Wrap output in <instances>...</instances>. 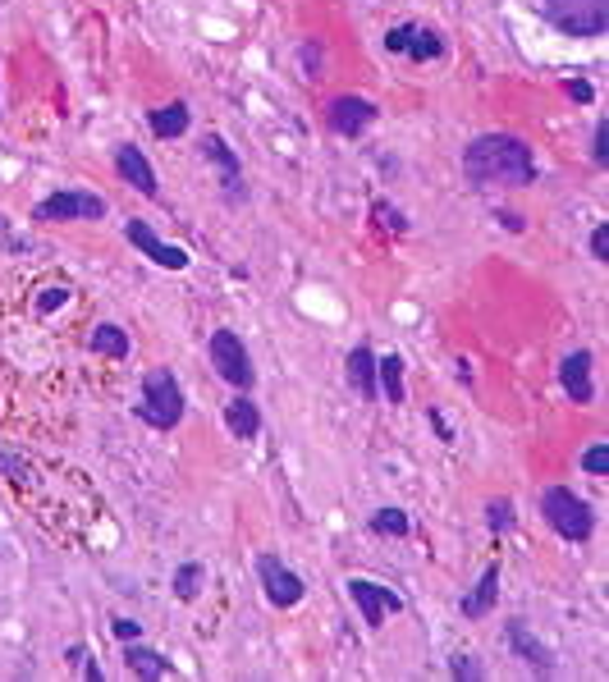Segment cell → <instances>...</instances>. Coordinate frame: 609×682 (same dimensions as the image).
Returning a JSON list of instances; mask_svg holds the SVG:
<instances>
[{
    "mask_svg": "<svg viewBox=\"0 0 609 682\" xmlns=\"http://www.w3.org/2000/svg\"><path fill=\"white\" fill-rule=\"evenodd\" d=\"M559 385H564V394L573 403H591L596 399V385H591V353L587 348H577V353H568L564 367H559Z\"/></svg>",
    "mask_w": 609,
    "mask_h": 682,
    "instance_id": "obj_13",
    "label": "cell"
},
{
    "mask_svg": "<svg viewBox=\"0 0 609 682\" xmlns=\"http://www.w3.org/2000/svg\"><path fill=\"white\" fill-rule=\"evenodd\" d=\"M541 14H545V23L559 28L564 37H600L609 28L605 0H545Z\"/></svg>",
    "mask_w": 609,
    "mask_h": 682,
    "instance_id": "obj_4",
    "label": "cell"
},
{
    "mask_svg": "<svg viewBox=\"0 0 609 682\" xmlns=\"http://www.w3.org/2000/svg\"><path fill=\"white\" fill-rule=\"evenodd\" d=\"M541 518L573 545L591 541V531H596V513H591V504L587 499H577V490H568V486H545L541 490Z\"/></svg>",
    "mask_w": 609,
    "mask_h": 682,
    "instance_id": "obj_3",
    "label": "cell"
},
{
    "mask_svg": "<svg viewBox=\"0 0 609 682\" xmlns=\"http://www.w3.org/2000/svg\"><path fill=\"white\" fill-rule=\"evenodd\" d=\"M202 582H207V568H202V563H179V568H174V596L179 600H197L202 596Z\"/></svg>",
    "mask_w": 609,
    "mask_h": 682,
    "instance_id": "obj_22",
    "label": "cell"
},
{
    "mask_svg": "<svg viewBox=\"0 0 609 682\" xmlns=\"http://www.w3.org/2000/svg\"><path fill=\"white\" fill-rule=\"evenodd\" d=\"M124 664H129V673H138V678H147V682L174 678V664L165 660V655H156V650L142 646V637L129 641V650H124Z\"/></svg>",
    "mask_w": 609,
    "mask_h": 682,
    "instance_id": "obj_18",
    "label": "cell"
},
{
    "mask_svg": "<svg viewBox=\"0 0 609 682\" xmlns=\"http://www.w3.org/2000/svg\"><path fill=\"white\" fill-rule=\"evenodd\" d=\"M348 600L358 605L362 623H367L371 632L385 628V614H399V609H403V596H399V591H394V586L371 582V577H353V582H348Z\"/></svg>",
    "mask_w": 609,
    "mask_h": 682,
    "instance_id": "obj_6",
    "label": "cell"
},
{
    "mask_svg": "<svg viewBox=\"0 0 609 682\" xmlns=\"http://www.w3.org/2000/svg\"><path fill=\"white\" fill-rule=\"evenodd\" d=\"M495 600H500V563H490L486 573H481V582L472 586V596H463V618H486L490 609H495Z\"/></svg>",
    "mask_w": 609,
    "mask_h": 682,
    "instance_id": "obj_17",
    "label": "cell"
},
{
    "mask_svg": "<svg viewBox=\"0 0 609 682\" xmlns=\"http://www.w3.org/2000/svg\"><path fill=\"white\" fill-rule=\"evenodd\" d=\"M124 234H129L133 248L147 252L156 266H165V271H188V252L179 248V243H161V239H156V229L147 225V220H129V225H124Z\"/></svg>",
    "mask_w": 609,
    "mask_h": 682,
    "instance_id": "obj_10",
    "label": "cell"
},
{
    "mask_svg": "<svg viewBox=\"0 0 609 682\" xmlns=\"http://www.w3.org/2000/svg\"><path fill=\"white\" fill-rule=\"evenodd\" d=\"M326 124L339 138H362V133L376 124V106L367 97H335L326 110Z\"/></svg>",
    "mask_w": 609,
    "mask_h": 682,
    "instance_id": "obj_9",
    "label": "cell"
},
{
    "mask_svg": "<svg viewBox=\"0 0 609 682\" xmlns=\"http://www.w3.org/2000/svg\"><path fill=\"white\" fill-rule=\"evenodd\" d=\"M577 467H582L587 477H609V444L596 440L591 449H582V454H577Z\"/></svg>",
    "mask_w": 609,
    "mask_h": 682,
    "instance_id": "obj_25",
    "label": "cell"
},
{
    "mask_svg": "<svg viewBox=\"0 0 609 682\" xmlns=\"http://www.w3.org/2000/svg\"><path fill=\"white\" fill-rule=\"evenodd\" d=\"M591 156H596V165L609 161V124H605V120L596 124V142H591Z\"/></svg>",
    "mask_w": 609,
    "mask_h": 682,
    "instance_id": "obj_33",
    "label": "cell"
},
{
    "mask_svg": "<svg viewBox=\"0 0 609 682\" xmlns=\"http://www.w3.org/2000/svg\"><path fill=\"white\" fill-rule=\"evenodd\" d=\"M513 522H518V518H513L509 499H490V504H486V527L490 531H513Z\"/></svg>",
    "mask_w": 609,
    "mask_h": 682,
    "instance_id": "obj_26",
    "label": "cell"
},
{
    "mask_svg": "<svg viewBox=\"0 0 609 682\" xmlns=\"http://www.w3.org/2000/svg\"><path fill=\"white\" fill-rule=\"evenodd\" d=\"M371 216L381 220L385 229H394V234H408V220H403L399 206H390V202H371Z\"/></svg>",
    "mask_w": 609,
    "mask_h": 682,
    "instance_id": "obj_27",
    "label": "cell"
},
{
    "mask_svg": "<svg viewBox=\"0 0 609 682\" xmlns=\"http://www.w3.org/2000/svg\"><path fill=\"white\" fill-rule=\"evenodd\" d=\"M147 124H152L156 138H179V133H188L193 115H188L184 101H170V106H161V110H147Z\"/></svg>",
    "mask_w": 609,
    "mask_h": 682,
    "instance_id": "obj_19",
    "label": "cell"
},
{
    "mask_svg": "<svg viewBox=\"0 0 609 682\" xmlns=\"http://www.w3.org/2000/svg\"><path fill=\"white\" fill-rule=\"evenodd\" d=\"M92 348H97L101 358H129V335H124L120 325H97L92 330Z\"/></svg>",
    "mask_w": 609,
    "mask_h": 682,
    "instance_id": "obj_21",
    "label": "cell"
},
{
    "mask_svg": "<svg viewBox=\"0 0 609 682\" xmlns=\"http://www.w3.org/2000/svg\"><path fill=\"white\" fill-rule=\"evenodd\" d=\"M504 641H509L513 655H518V660H527L536 673H555V655H550V646H541V641L532 637V628H527L522 618L504 623Z\"/></svg>",
    "mask_w": 609,
    "mask_h": 682,
    "instance_id": "obj_12",
    "label": "cell"
},
{
    "mask_svg": "<svg viewBox=\"0 0 609 682\" xmlns=\"http://www.w3.org/2000/svg\"><path fill=\"white\" fill-rule=\"evenodd\" d=\"M225 431L234 435V440H252V435L261 431V408L248 399V390L225 403Z\"/></svg>",
    "mask_w": 609,
    "mask_h": 682,
    "instance_id": "obj_16",
    "label": "cell"
},
{
    "mask_svg": "<svg viewBox=\"0 0 609 682\" xmlns=\"http://www.w3.org/2000/svg\"><path fill=\"white\" fill-rule=\"evenodd\" d=\"M257 577H261L266 600H271L275 609H294L298 600L307 596L303 577H298L294 568H284V559H275V554H261V559H257Z\"/></svg>",
    "mask_w": 609,
    "mask_h": 682,
    "instance_id": "obj_8",
    "label": "cell"
},
{
    "mask_svg": "<svg viewBox=\"0 0 609 682\" xmlns=\"http://www.w3.org/2000/svg\"><path fill=\"white\" fill-rule=\"evenodd\" d=\"M202 156H207V161L220 170V188H225L229 197H239L243 161H239V156H234V152H229V142L220 138V133H207V138H202Z\"/></svg>",
    "mask_w": 609,
    "mask_h": 682,
    "instance_id": "obj_14",
    "label": "cell"
},
{
    "mask_svg": "<svg viewBox=\"0 0 609 682\" xmlns=\"http://www.w3.org/2000/svg\"><path fill=\"white\" fill-rule=\"evenodd\" d=\"M463 174L477 188H522L536 179V156L513 133H481L463 152Z\"/></svg>",
    "mask_w": 609,
    "mask_h": 682,
    "instance_id": "obj_1",
    "label": "cell"
},
{
    "mask_svg": "<svg viewBox=\"0 0 609 682\" xmlns=\"http://www.w3.org/2000/svg\"><path fill=\"white\" fill-rule=\"evenodd\" d=\"M211 367L220 371V376L234 385V390H252V380H257V371H252V358L248 348H243V339L234 335V330H211Z\"/></svg>",
    "mask_w": 609,
    "mask_h": 682,
    "instance_id": "obj_5",
    "label": "cell"
},
{
    "mask_svg": "<svg viewBox=\"0 0 609 682\" xmlns=\"http://www.w3.org/2000/svg\"><path fill=\"white\" fill-rule=\"evenodd\" d=\"M445 51V42H440V33H435V28H413V42H408V60H417V65H422V60H435V55Z\"/></svg>",
    "mask_w": 609,
    "mask_h": 682,
    "instance_id": "obj_23",
    "label": "cell"
},
{
    "mask_svg": "<svg viewBox=\"0 0 609 682\" xmlns=\"http://www.w3.org/2000/svg\"><path fill=\"white\" fill-rule=\"evenodd\" d=\"M101 216H106V197L83 193V188L42 197L33 211V220H46V225H55V220H101Z\"/></svg>",
    "mask_w": 609,
    "mask_h": 682,
    "instance_id": "obj_7",
    "label": "cell"
},
{
    "mask_svg": "<svg viewBox=\"0 0 609 682\" xmlns=\"http://www.w3.org/2000/svg\"><path fill=\"white\" fill-rule=\"evenodd\" d=\"M110 632H115L120 641H138L142 637V623H133V618H115V623H110Z\"/></svg>",
    "mask_w": 609,
    "mask_h": 682,
    "instance_id": "obj_34",
    "label": "cell"
},
{
    "mask_svg": "<svg viewBox=\"0 0 609 682\" xmlns=\"http://www.w3.org/2000/svg\"><path fill=\"white\" fill-rule=\"evenodd\" d=\"M133 412L152 431H174V426L184 422V390H179L170 367H152L142 376V403H133Z\"/></svg>",
    "mask_w": 609,
    "mask_h": 682,
    "instance_id": "obj_2",
    "label": "cell"
},
{
    "mask_svg": "<svg viewBox=\"0 0 609 682\" xmlns=\"http://www.w3.org/2000/svg\"><path fill=\"white\" fill-rule=\"evenodd\" d=\"M69 664H74V669L83 673L87 682H101V664L87 655V646H69Z\"/></svg>",
    "mask_w": 609,
    "mask_h": 682,
    "instance_id": "obj_28",
    "label": "cell"
},
{
    "mask_svg": "<svg viewBox=\"0 0 609 682\" xmlns=\"http://www.w3.org/2000/svg\"><path fill=\"white\" fill-rule=\"evenodd\" d=\"M449 673L454 678H472V682H481L486 678V669L477 664V655H454V664H449Z\"/></svg>",
    "mask_w": 609,
    "mask_h": 682,
    "instance_id": "obj_29",
    "label": "cell"
},
{
    "mask_svg": "<svg viewBox=\"0 0 609 682\" xmlns=\"http://www.w3.org/2000/svg\"><path fill=\"white\" fill-rule=\"evenodd\" d=\"M500 225H509L513 234H518V229H522V216H513V211H509V216H504V211H500Z\"/></svg>",
    "mask_w": 609,
    "mask_h": 682,
    "instance_id": "obj_37",
    "label": "cell"
},
{
    "mask_svg": "<svg viewBox=\"0 0 609 682\" xmlns=\"http://www.w3.org/2000/svg\"><path fill=\"white\" fill-rule=\"evenodd\" d=\"M413 28L417 23H399V28H390V33H385V51H408V42H413Z\"/></svg>",
    "mask_w": 609,
    "mask_h": 682,
    "instance_id": "obj_30",
    "label": "cell"
},
{
    "mask_svg": "<svg viewBox=\"0 0 609 682\" xmlns=\"http://www.w3.org/2000/svg\"><path fill=\"white\" fill-rule=\"evenodd\" d=\"M348 385L358 390V399H381V385H376V353L367 344H358L348 353Z\"/></svg>",
    "mask_w": 609,
    "mask_h": 682,
    "instance_id": "obj_15",
    "label": "cell"
},
{
    "mask_svg": "<svg viewBox=\"0 0 609 682\" xmlns=\"http://www.w3.org/2000/svg\"><path fill=\"white\" fill-rule=\"evenodd\" d=\"M303 74L321 78V42H303Z\"/></svg>",
    "mask_w": 609,
    "mask_h": 682,
    "instance_id": "obj_31",
    "label": "cell"
},
{
    "mask_svg": "<svg viewBox=\"0 0 609 682\" xmlns=\"http://www.w3.org/2000/svg\"><path fill=\"white\" fill-rule=\"evenodd\" d=\"M115 170H120V179L129 188H138L142 197H156L161 193V184H156V170H152V161L138 152V147H129V142H120L115 147Z\"/></svg>",
    "mask_w": 609,
    "mask_h": 682,
    "instance_id": "obj_11",
    "label": "cell"
},
{
    "mask_svg": "<svg viewBox=\"0 0 609 682\" xmlns=\"http://www.w3.org/2000/svg\"><path fill=\"white\" fill-rule=\"evenodd\" d=\"M371 531H376V536H408V513L403 509H376L371 513Z\"/></svg>",
    "mask_w": 609,
    "mask_h": 682,
    "instance_id": "obj_24",
    "label": "cell"
},
{
    "mask_svg": "<svg viewBox=\"0 0 609 682\" xmlns=\"http://www.w3.org/2000/svg\"><path fill=\"white\" fill-rule=\"evenodd\" d=\"M564 92H568V97L577 101V106H591V101H596V87H591L587 78H573V83H568Z\"/></svg>",
    "mask_w": 609,
    "mask_h": 682,
    "instance_id": "obj_32",
    "label": "cell"
},
{
    "mask_svg": "<svg viewBox=\"0 0 609 682\" xmlns=\"http://www.w3.org/2000/svg\"><path fill=\"white\" fill-rule=\"evenodd\" d=\"M591 257L609 261V225H596V234H591Z\"/></svg>",
    "mask_w": 609,
    "mask_h": 682,
    "instance_id": "obj_35",
    "label": "cell"
},
{
    "mask_svg": "<svg viewBox=\"0 0 609 682\" xmlns=\"http://www.w3.org/2000/svg\"><path fill=\"white\" fill-rule=\"evenodd\" d=\"M376 385L390 403H403V358L390 353V358H376Z\"/></svg>",
    "mask_w": 609,
    "mask_h": 682,
    "instance_id": "obj_20",
    "label": "cell"
},
{
    "mask_svg": "<svg viewBox=\"0 0 609 682\" xmlns=\"http://www.w3.org/2000/svg\"><path fill=\"white\" fill-rule=\"evenodd\" d=\"M431 426H435V435H440L445 444H454V431H449V422H445V417H440L435 408H431Z\"/></svg>",
    "mask_w": 609,
    "mask_h": 682,
    "instance_id": "obj_36",
    "label": "cell"
}]
</instances>
